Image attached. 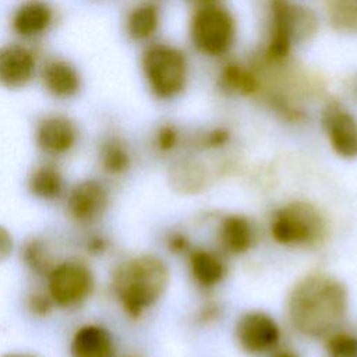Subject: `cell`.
<instances>
[{
    "label": "cell",
    "mask_w": 357,
    "mask_h": 357,
    "mask_svg": "<svg viewBox=\"0 0 357 357\" xmlns=\"http://www.w3.org/2000/svg\"><path fill=\"white\" fill-rule=\"evenodd\" d=\"M43 89L57 100L75 98L82 88V77L78 68L67 59L52 56L39 67Z\"/></svg>",
    "instance_id": "12"
},
{
    "label": "cell",
    "mask_w": 357,
    "mask_h": 357,
    "mask_svg": "<svg viewBox=\"0 0 357 357\" xmlns=\"http://www.w3.org/2000/svg\"><path fill=\"white\" fill-rule=\"evenodd\" d=\"M236 21L230 11L216 1L202 3L190 21V39L202 54H226L236 40Z\"/></svg>",
    "instance_id": "5"
},
{
    "label": "cell",
    "mask_w": 357,
    "mask_h": 357,
    "mask_svg": "<svg viewBox=\"0 0 357 357\" xmlns=\"http://www.w3.org/2000/svg\"><path fill=\"white\" fill-rule=\"evenodd\" d=\"M325 357H357V336L337 329L324 339Z\"/></svg>",
    "instance_id": "21"
},
{
    "label": "cell",
    "mask_w": 357,
    "mask_h": 357,
    "mask_svg": "<svg viewBox=\"0 0 357 357\" xmlns=\"http://www.w3.org/2000/svg\"><path fill=\"white\" fill-rule=\"evenodd\" d=\"M54 10L47 0H22L11 15V29L22 40H35L49 32Z\"/></svg>",
    "instance_id": "13"
},
{
    "label": "cell",
    "mask_w": 357,
    "mask_h": 357,
    "mask_svg": "<svg viewBox=\"0 0 357 357\" xmlns=\"http://www.w3.org/2000/svg\"><path fill=\"white\" fill-rule=\"evenodd\" d=\"M222 317V307L215 300H208L199 305L195 312V322L201 326H209L218 322Z\"/></svg>",
    "instance_id": "26"
},
{
    "label": "cell",
    "mask_w": 357,
    "mask_h": 357,
    "mask_svg": "<svg viewBox=\"0 0 357 357\" xmlns=\"http://www.w3.org/2000/svg\"><path fill=\"white\" fill-rule=\"evenodd\" d=\"M109 206V191L96 178L78 181L68 192L67 211L70 216L82 225L99 220Z\"/></svg>",
    "instance_id": "11"
},
{
    "label": "cell",
    "mask_w": 357,
    "mask_h": 357,
    "mask_svg": "<svg viewBox=\"0 0 357 357\" xmlns=\"http://www.w3.org/2000/svg\"><path fill=\"white\" fill-rule=\"evenodd\" d=\"M1 357H35L32 354H25V353H6Z\"/></svg>",
    "instance_id": "31"
},
{
    "label": "cell",
    "mask_w": 357,
    "mask_h": 357,
    "mask_svg": "<svg viewBox=\"0 0 357 357\" xmlns=\"http://www.w3.org/2000/svg\"><path fill=\"white\" fill-rule=\"evenodd\" d=\"M39 71L38 54L22 42L0 46V86L11 91L28 86Z\"/></svg>",
    "instance_id": "8"
},
{
    "label": "cell",
    "mask_w": 357,
    "mask_h": 357,
    "mask_svg": "<svg viewBox=\"0 0 357 357\" xmlns=\"http://www.w3.org/2000/svg\"><path fill=\"white\" fill-rule=\"evenodd\" d=\"M159 10L152 3H141L130 10L126 18V32L134 42L149 40L159 28Z\"/></svg>",
    "instance_id": "19"
},
{
    "label": "cell",
    "mask_w": 357,
    "mask_h": 357,
    "mask_svg": "<svg viewBox=\"0 0 357 357\" xmlns=\"http://www.w3.org/2000/svg\"><path fill=\"white\" fill-rule=\"evenodd\" d=\"M141 71L156 99L172 100L185 88L188 66L178 47L169 43H151L141 54Z\"/></svg>",
    "instance_id": "4"
},
{
    "label": "cell",
    "mask_w": 357,
    "mask_h": 357,
    "mask_svg": "<svg viewBox=\"0 0 357 357\" xmlns=\"http://www.w3.org/2000/svg\"><path fill=\"white\" fill-rule=\"evenodd\" d=\"M100 169L109 176H123L132 165L131 151L119 134H107L102 138L98 148Z\"/></svg>",
    "instance_id": "17"
},
{
    "label": "cell",
    "mask_w": 357,
    "mask_h": 357,
    "mask_svg": "<svg viewBox=\"0 0 357 357\" xmlns=\"http://www.w3.org/2000/svg\"><path fill=\"white\" fill-rule=\"evenodd\" d=\"M26 307L31 311L32 315L45 318L52 314L53 308L56 307L54 301L49 296L47 291H33L28 296L26 300Z\"/></svg>",
    "instance_id": "25"
},
{
    "label": "cell",
    "mask_w": 357,
    "mask_h": 357,
    "mask_svg": "<svg viewBox=\"0 0 357 357\" xmlns=\"http://www.w3.org/2000/svg\"><path fill=\"white\" fill-rule=\"evenodd\" d=\"M124 357H141V356H137V354H128V356H124Z\"/></svg>",
    "instance_id": "33"
},
{
    "label": "cell",
    "mask_w": 357,
    "mask_h": 357,
    "mask_svg": "<svg viewBox=\"0 0 357 357\" xmlns=\"http://www.w3.org/2000/svg\"><path fill=\"white\" fill-rule=\"evenodd\" d=\"M29 192L45 201L59 198L64 191V177L57 165L43 162L36 165L28 176Z\"/></svg>",
    "instance_id": "18"
},
{
    "label": "cell",
    "mask_w": 357,
    "mask_h": 357,
    "mask_svg": "<svg viewBox=\"0 0 357 357\" xmlns=\"http://www.w3.org/2000/svg\"><path fill=\"white\" fill-rule=\"evenodd\" d=\"M21 258L26 268L36 275L47 276L56 266L53 255L49 251L46 243L38 237L25 241L21 251Z\"/></svg>",
    "instance_id": "20"
},
{
    "label": "cell",
    "mask_w": 357,
    "mask_h": 357,
    "mask_svg": "<svg viewBox=\"0 0 357 357\" xmlns=\"http://www.w3.org/2000/svg\"><path fill=\"white\" fill-rule=\"evenodd\" d=\"M331 14L340 26L354 29L357 26V0H332Z\"/></svg>",
    "instance_id": "22"
},
{
    "label": "cell",
    "mask_w": 357,
    "mask_h": 357,
    "mask_svg": "<svg viewBox=\"0 0 357 357\" xmlns=\"http://www.w3.org/2000/svg\"><path fill=\"white\" fill-rule=\"evenodd\" d=\"M269 357H300V354L296 350L287 347H278L269 354Z\"/></svg>",
    "instance_id": "30"
},
{
    "label": "cell",
    "mask_w": 357,
    "mask_h": 357,
    "mask_svg": "<svg viewBox=\"0 0 357 357\" xmlns=\"http://www.w3.org/2000/svg\"><path fill=\"white\" fill-rule=\"evenodd\" d=\"M78 138L79 130L77 123L61 113L43 116L35 128V142L38 148L50 156L68 153L77 145Z\"/></svg>",
    "instance_id": "10"
},
{
    "label": "cell",
    "mask_w": 357,
    "mask_h": 357,
    "mask_svg": "<svg viewBox=\"0 0 357 357\" xmlns=\"http://www.w3.org/2000/svg\"><path fill=\"white\" fill-rule=\"evenodd\" d=\"M14 250V238L7 227L0 225V264L6 262Z\"/></svg>",
    "instance_id": "28"
},
{
    "label": "cell",
    "mask_w": 357,
    "mask_h": 357,
    "mask_svg": "<svg viewBox=\"0 0 357 357\" xmlns=\"http://www.w3.org/2000/svg\"><path fill=\"white\" fill-rule=\"evenodd\" d=\"M170 283L167 264L155 254H139L121 262L113 272L116 298L131 319H139L166 293Z\"/></svg>",
    "instance_id": "2"
},
{
    "label": "cell",
    "mask_w": 357,
    "mask_h": 357,
    "mask_svg": "<svg viewBox=\"0 0 357 357\" xmlns=\"http://www.w3.org/2000/svg\"><path fill=\"white\" fill-rule=\"evenodd\" d=\"M286 310L297 333L308 339H325L342 328L349 312V293L337 278L311 272L294 283Z\"/></svg>",
    "instance_id": "1"
},
{
    "label": "cell",
    "mask_w": 357,
    "mask_h": 357,
    "mask_svg": "<svg viewBox=\"0 0 357 357\" xmlns=\"http://www.w3.org/2000/svg\"><path fill=\"white\" fill-rule=\"evenodd\" d=\"M322 128L337 156L357 158V117L349 109L339 103L328 105L322 113Z\"/></svg>",
    "instance_id": "9"
},
{
    "label": "cell",
    "mask_w": 357,
    "mask_h": 357,
    "mask_svg": "<svg viewBox=\"0 0 357 357\" xmlns=\"http://www.w3.org/2000/svg\"><path fill=\"white\" fill-rule=\"evenodd\" d=\"M229 138H230V134L226 130L215 128V130H211L206 134H204V137L201 138V144L204 148L215 149V148H222L223 145H226L229 142Z\"/></svg>",
    "instance_id": "27"
},
{
    "label": "cell",
    "mask_w": 357,
    "mask_h": 357,
    "mask_svg": "<svg viewBox=\"0 0 357 357\" xmlns=\"http://www.w3.org/2000/svg\"><path fill=\"white\" fill-rule=\"evenodd\" d=\"M93 289V272L81 261L70 259L56 264L47 275V293L56 307H77L91 297Z\"/></svg>",
    "instance_id": "6"
},
{
    "label": "cell",
    "mask_w": 357,
    "mask_h": 357,
    "mask_svg": "<svg viewBox=\"0 0 357 357\" xmlns=\"http://www.w3.org/2000/svg\"><path fill=\"white\" fill-rule=\"evenodd\" d=\"M271 238L283 247L312 248L328 237V222L322 212L307 201H291L276 208L268 225Z\"/></svg>",
    "instance_id": "3"
},
{
    "label": "cell",
    "mask_w": 357,
    "mask_h": 357,
    "mask_svg": "<svg viewBox=\"0 0 357 357\" xmlns=\"http://www.w3.org/2000/svg\"><path fill=\"white\" fill-rule=\"evenodd\" d=\"M220 250L229 255H243L252 250L257 241V230L250 218L230 213L220 219L218 226Z\"/></svg>",
    "instance_id": "15"
},
{
    "label": "cell",
    "mask_w": 357,
    "mask_h": 357,
    "mask_svg": "<svg viewBox=\"0 0 357 357\" xmlns=\"http://www.w3.org/2000/svg\"><path fill=\"white\" fill-rule=\"evenodd\" d=\"M71 357H116L113 335L98 324L79 326L70 344Z\"/></svg>",
    "instance_id": "16"
},
{
    "label": "cell",
    "mask_w": 357,
    "mask_h": 357,
    "mask_svg": "<svg viewBox=\"0 0 357 357\" xmlns=\"http://www.w3.org/2000/svg\"><path fill=\"white\" fill-rule=\"evenodd\" d=\"M180 142V132L173 124H162L153 137V144L158 152L170 153L173 152Z\"/></svg>",
    "instance_id": "23"
},
{
    "label": "cell",
    "mask_w": 357,
    "mask_h": 357,
    "mask_svg": "<svg viewBox=\"0 0 357 357\" xmlns=\"http://www.w3.org/2000/svg\"><path fill=\"white\" fill-rule=\"evenodd\" d=\"M188 272L192 282L202 290L218 287L227 275V264L223 255L206 247H192L187 255Z\"/></svg>",
    "instance_id": "14"
},
{
    "label": "cell",
    "mask_w": 357,
    "mask_h": 357,
    "mask_svg": "<svg viewBox=\"0 0 357 357\" xmlns=\"http://www.w3.org/2000/svg\"><path fill=\"white\" fill-rule=\"evenodd\" d=\"M234 340L238 349L247 356H269L280 347L282 329L268 312L250 310L237 318L234 324Z\"/></svg>",
    "instance_id": "7"
},
{
    "label": "cell",
    "mask_w": 357,
    "mask_h": 357,
    "mask_svg": "<svg viewBox=\"0 0 357 357\" xmlns=\"http://www.w3.org/2000/svg\"><path fill=\"white\" fill-rule=\"evenodd\" d=\"M107 250V240L103 236H91L86 240V251L91 255H102Z\"/></svg>",
    "instance_id": "29"
},
{
    "label": "cell",
    "mask_w": 357,
    "mask_h": 357,
    "mask_svg": "<svg viewBox=\"0 0 357 357\" xmlns=\"http://www.w3.org/2000/svg\"><path fill=\"white\" fill-rule=\"evenodd\" d=\"M165 245L167 251L177 257H187L192 250V243L190 236L181 230H172L165 237Z\"/></svg>",
    "instance_id": "24"
},
{
    "label": "cell",
    "mask_w": 357,
    "mask_h": 357,
    "mask_svg": "<svg viewBox=\"0 0 357 357\" xmlns=\"http://www.w3.org/2000/svg\"><path fill=\"white\" fill-rule=\"evenodd\" d=\"M198 1H201V4H202V3H211V1H216V0H198Z\"/></svg>",
    "instance_id": "32"
}]
</instances>
